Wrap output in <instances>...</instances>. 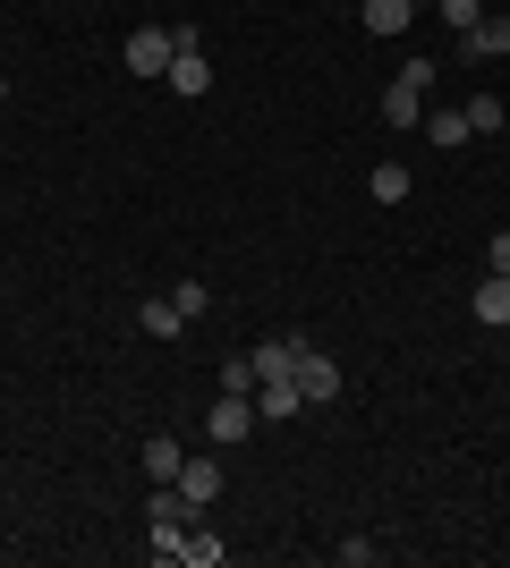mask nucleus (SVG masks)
<instances>
[{"mask_svg": "<svg viewBox=\"0 0 510 568\" xmlns=\"http://www.w3.org/2000/svg\"><path fill=\"white\" fill-rule=\"evenodd\" d=\"M170 60H179V26H137L128 51H120L128 77H170Z\"/></svg>", "mask_w": 510, "mask_h": 568, "instance_id": "nucleus-1", "label": "nucleus"}, {"mask_svg": "<svg viewBox=\"0 0 510 568\" xmlns=\"http://www.w3.org/2000/svg\"><path fill=\"white\" fill-rule=\"evenodd\" d=\"M179 102H196V94H213V60H204V43H196V26H179V60H170V77H162Z\"/></svg>", "mask_w": 510, "mask_h": 568, "instance_id": "nucleus-2", "label": "nucleus"}, {"mask_svg": "<svg viewBox=\"0 0 510 568\" xmlns=\"http://www.w3.org/2000/svg\"><path fill=\"white\" fill-rule=\"evenodd\" d=\"M204 433H213L221 450H230V442H247V433H256V390H221V399L204 407Z\"/></svg>", "mask_w": 510, "mask_h": 568, "instance_id": "nucleus-3", "label": "nucleus"}, {"mask_svg": "<svg viewBox=\"0 0 510 568\" xmlns=\"http://www.w3.org/2000/svg\"><path fill=\"white\" fill-rule=\"evenodd\" d=\"M290 382H298V399H307V407H332V399H340V365H332L323 348H307V356H298V365H290Z\"/></svg>", "mask_w": 510, "mask_h": 568, "instance_id": "nucleus-4", "label": "nucleus"}, {"mask_svg": "<svg viewBox=\"0 0 510 568\" xmlns=\"http://www.w3.org/2000/svg\"><path fill=\"white\" fill-rule=\"evenodd\" d=\"M256 416H264V425H290V416H307V399H298V382H290V374L256 382Z\"/></svg>", "mask_w": 510, "mask_h": 568, "instance_id": "nucleus-5", "label": "nucleus"}, {"mask_svg": "<svg viewBox=\"0 0 510 568\" xmlns=\"http://www.w3.org/2000/svg\"><path fill=\"white\" fill-rule=\"evenodd\" d=\"M179 493H188V509L204 518V509L221 500V467H213V458H188V467H179Z\"/></svg>", "mask_w": 510, "mask_h": 568, "instance_id": "nucleus-6", "label": "nucleus"}, {"mask_svg": "<svg viewBox=\"0 0 510 568\" xmlns=\"http://www.w3.org/2000/svg\"><path fill=\"white\" fill-rule=\"evenodd\" d=\"M417 119H426V94H417V85H400V77H391V85H383V128H391V136H409Z\"/></svg>", "mask_w": 510, "mask_h": 568, "instance_id": "nucleus-7", "label": "nucleus"}, {"mask_svg": "<svg viewBox=\"0 0 510 568\" xmlns=\"http://www.w3.org/2000/svg\"><path fill=\"white\" fill-rule=\"evenodd\" d=\"M137 467H146L153 484H179V467H188V450H179V442H170V433H153L146 450H137Z\"/></svg>", "mask_w": 510, "mask_h": 568, "instance_id": "nucleus-8", "label": "nucleus"}, {"mask_svg": "<svg viewBox=\"0 0 510 568\" xmlns=\"http://www.w3.org/2000/svg\"><path fill=\"white\" fill-rule=\"evenodd\" d=\"M460 43H468V51H477V60H510V18H493V9H486V18L468 26Z\"/></svg>", "mask_w": 510, "mask_h": 568, "instance_id": "nucleus-9", "label": "nucleus"}, {"mask_svg": "<svg viewBox=\"0 0 510 568\" xmlns=\"http://www.w3.org/2000/svg\"><path fill=\"white\" fill-rule=\"evenodd\" d=\"M417 128H426V144H442V153H460V144H468V111H434V102H426Z\"/></svg>", "mask_w": 510, "mask_h": 568, "instance_id": "nucleus-10", "label": "nucleus"}, {"mask_svg": "<svg viewBox=\"0 0 510 568\" xmlns=\"http://www.w3.org/2000/svg\"><path fill=\"white\" fill-rule=\"evenodd\" d=\"M137 332H146V339H179V332H188V314L170 306V297H146V306H137Z\"/></svg>", "mask_w": 510, "mask_h": 568, "instance_id": "nucleus-11", "label": "nucleus"}, {"mask_svg": "<svg viewBox=\"0 0 510 568\" xmlns=\"http://www.w3.org/2000/svg\"><path fill=\"white\" fill-rule=\"evenodd\" d=\"M468 306H477V323H493V332H502V323H510V281H502V272H486Z\"/></svg>", "mask_w": 510, "mask_h": 568, "instance_id": "nucleus-12", "label": "nucleus"}, {"mask_svg": "<svg viewBox=\"0 0 510 568\" xmlns=\"http://www.w3.org/2000/svg\"><path fill=\"white\" fill-rule=\"evenodd\" d=\"M409 18H417V0H366V34H409Z\"/></svg>", "mask_w": 510, "mask_h": 568, "instance_id": "nucleus-13", "label": "nucleus"}, {"mask_svg": "<svg viewBox=\"0 0 510 568\" xmlns=\"http://www.w3.org/2000/svg\"><path fill=\"white\" fill-rule=\"evenodd\" d=\"M146 535H153V560H188V518H146Z\"/></svg>", "mask_w": 510, "mask_h": 568, "instance_id": "nucleus-14", "label": "nucleus"}, {"mask_svg": "<svg viewBox=\"0 0 510 568\" xmlns=\"http://www.w3.org/2000/svg\"><path fill=\"white\" fill-rule=\"evenodd\" d=\"M366 187H374V204H400V195H409V170H400V162H374Z\"/></svg>", "mask_w": 510, "mask_h": 568, "instance_id": "nucleus-15", "label": "nucleus"}, {"mask_svg": "<svg viewBox=\"0 0 510 568\" xmlns=\"http://www.w3.org/2000/svg\"><path fill=\"white\" fill-rule=\"evenodd\" d=\"M502 94H477V102H468V136H493V128H502Z\"/></svg>", "mask_w": 510, "mask_h": 568, "instance_id": "nucleus-16", "label": "nucleus"}, {"mask_svg": "<svg viewBox=\"0 0 510 568\" xmlns=\"http://www.w3.org/2000/svg\"><path fill=\"white\" fill-rule=\"evenodd\" d=\"M221 551H230V544H221L213 526H188V568H213V560H221Z\"/></svg>", "mask_w": 510, "mask_h": 568, "instance_id": "nucleus-17", "label": "nucleus"}, {"mask_svg": "<svg viewBox=\"0 0 510 568\" xmlns=\"http://www.w3.org/2000/svg\"><path fill=\"white\" fill-rule=\"evenodd\" d=\"M434 18H442V26H451V34H468V26L486 18V0H434Z\"/></svg>", "mask_w": 510, "mask_h": 568, "instance_id": "nucleus-18", "label": "nucleus"}, {"mask_svg": "<svg viewBox=\"0 0 510 568\" xmlns=\"http://www.w3.org/2000/svg\"><path fill=\"white\" fill-rule=\"evenodd\" d=\"M170 306L196 323V314H213V288H204V281H179V288H170Z\"/></svg>", "mask_w": 510, "mask_h": 568, "instance_id": "nucleus-19", "label": "nucleus"}, {"mask_svg": "<svg viewBox=\"0 0 510 568\" xmlns=\"http://www.w3.org/2000/svg\"><path fill=\"white\" fill-rule=\"evenodd\" d=\"M221 390H256V356H247V348L221 365Z\"/></svg>", "mask_w": 510, "mask_h": 568, "instance_id": "nucleus-20", "label": "nucleus"}, {"mask_svg": "<svg viewBox=\"0 0 510 568\" xmlns=\"http://www.w3.org/2000/svg\"><path fill=\"white\" fill-rule=\"evenodd\" d=\"M434 77H442L434 60H400V85H417V94H434Z\"/></svg>", "mask_w": 510, "mask_h": 568, "instance_id": "nucleus-21", "label": "nucleus"}, {"mask_svg": "<svg viewBox=\"0 0 510 568\" xmlns=\"http://www.w3.org/2000/svg\"><path fill=\"white\" fill-rule=\"evenodd\" d=\"M486 263H493V272H502V281H510V230H493V246H486Z\"/></svg>", "mask_w": 510, "mask_h": 568, "instance_id": "nucleus-22", "label": "nucleus"}, {"mask_svg": "<svg viewBox=\"0 0 510 568\" xmlns=\"http://www.w3.org/2000/svg\"><path fill=\"white\" fill-rule=\"evenodd\" d=\"M0 102H9V77H0Z\"/></svg>", "mask_w": 510, "mask_h": 568, "instance_id": "nucleus-23", "label": "nucleus"}]
</instances>
